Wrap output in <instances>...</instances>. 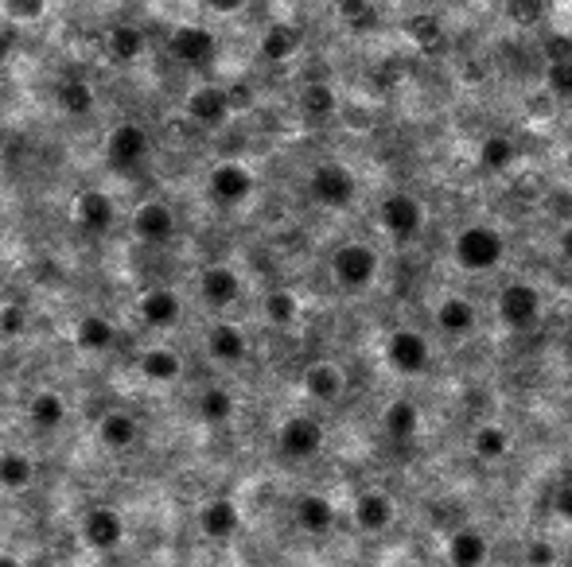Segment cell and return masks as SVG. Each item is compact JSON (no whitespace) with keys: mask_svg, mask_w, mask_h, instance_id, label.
Returning a JSON list of instances; mask_svg holds the SVG:
<instances>
[{"mask_svg":"<svg viewBox=\"0 0 572 567\" xmlns=\"http://www.w3.org/2000/svg\"><path fill=\"white\" fill-rule=\"evenodd\" d=\"M452 253H456V264L464 272H490V269H498V264H503L506 238L495 230V226L475 222V226H467V230L456 233V246H452Z\"/></svg>","mask_w":572,"mask_h":567,"instance_id":"obj_1","label":"cell"},{"mask_svg":"<svg viewBox=\"0 0 572 567\" xmlns=\"http://www.w3.org/2000/svg\"><path fill=\"white\" fill-rule=\"evenodd\" d=\"M78 533H83V541L90 552H98V556H114V552L125 544V536H129V521H125V513L117 510V505L101 502V505H90V510H86Z\"/></svg>","mask_w":572,"mask_h":567,"instance_id":"obj_2","label":"cell"},{"mask_svg":"<svg viewBox=\"0 0 572 567\" xmlns=\"http://www.w3.org/2000/svg\"><path fill=\"white\" fill-rule=\"evenodd\" d=\"M378 269H381L378 253H374L370 246H363V241H347V246H339L332 253V276H335V284L347 292L370 288Z\"/></svg>","mask_w":572,"mask_h":567,"instance_id":"obj_3","label":"cell"},{"mask_svg":"<svg viewBox=\"0 0 572 567\" xmlns=\"http://www.w3.org/2000/svg\"><path fill=\"white\" fill-rule=\"evenodd\" d=\"M307 187H312L315 203L327 206V210H343V206H350L358 195L355 172H350L347 164H339V160H327V164L315 167L312 179H307Z\"/></svg>","mask_w":572,"mask_h":567,"instance_id":"obj_4","label":"cell"},{"mask_svg":"<svg viewBox=\"0 0 572 567\" xmlns=\"http://www.w3.org/2000/svg\"><path fill=\"white\" fill-rule=\"evenodd\" d=\"M378 222H381V230L390 233V238H398V241L417 238V233H421V226H424V206H421V198L409 195V190H393V195L381 198Z\"/></svg>","mask_w":572,"mask_h":567,"instance_id":"obj_5","label":"cell"},{"mask_svg":"<svg viewBox=\"0 0 572 567\" xmlns=\"http://www.w3.org/2000/svg\"><path fill=\"white\" fill-rule=\"evenodd\" d=\"M277 447H281L284 459H315V455L324 451V424L315 416H304V412H296V416H289L281 424V432H277Z\"/></svg>","mask_w":572,"mask_h":567,"instance_id":"obj_6","label":"cell"},{"mask_svg":"<svg viewBox=\"0 0 572 567\" xmlns=\"http://www.w3.org/2000/svg\"><path fill=\"white\" fill-rule=\"evenodd\" d=\"M149 152H152V137H149V129L137 121L114 124V132L106 137V164L117 167V172L137 167Z\"/></svg>","mask_w":572,"mask_h":567,"instance_id":"obj_7","label":"cell"},{"mask_svg":"<svg viewBox=\"0 0 572 567\" xmlns=\"http://www.w3.org/2000/svg\"><path fill=\"white\" fill-rule=\"evenodd\" d=\"M498 319L506 323L510 330H530L533 323L541 319V292L526 280H515L498 292Z\"/></svg>","mask_w":572,"mask_h":567,"instance_id":"obj_8","label":"cell"},{"mask_svg":"<svg viewBox=\"0 0 572 567\" xmlns=\"http://www.w3.org/2000/svg\"><path fill=\"white\" fill-rule=\"evenodd\" d=\"M253 187H258V179H253V172H249L246 164H238V160H223V164H215L207 175V190L218 206H241L253 195Z\"/></svg>","mask_w":572,"mask_h":567,"instance_id":"obj_9","label":"cell"},{"mask_svg":"<svg viewBox=\"0 0 572 567\" xmlns=\"http://www.w3.org/2000/svg\"><path fill=\"white\" fill-rule=\"evenodd\" d=\"M168 51H172V58H180L183 66H211L218 55V35L203 24H183L172 32Z\"/></svg>","mask_w":572,"mask_h":567,"instance_id":"obj_10","label":"cell"},{"mask_svg":"<svg viewBox=\"0 0 572 567\" xmlns=\"http://www.w3.org/2000/svg\"><path fill=\"white\" fill-rule=\"evenodd\" d=\"M71 222L86 233H106L114 230L117 222V203L106 190H83V195H75V203H71Z\"/></svg>","mask_w":572,"mask_h":567,"instance_id":"obj_11","label":"cell"},{"mask_svg":"<svg viewBox=\"0 0 572 567\" xmlns=\"http://www.w3.org/2000/svg\"><path fill=\"white\" fill-rule=\"evenodd\" d=\"M133 233L144 246H168L175 238V210L160 198H149L133 210Z\"/></svg>","mask_w":572,"mask_h":567,"instance_id":"obj_12","label":"cell"},{"mask_svg":"<svg viewBox=\"0 0 572 567\" xmlns=\"http://www.w3.org/2000/svg\"><path fill=\"white\" fill-rule=\"evenodd\" d=\"M137 315H141L144 327L152 330H172L175 323L183 319V299L175 288H164V284H157V288H149L141 299H137Z\"/></svg>","mask_w":572,"mask_h":567,"instance_id":"obj_13","label":"cell"},{"mask_svg":"<svg viewBox=\"0 0 572 567\" xmlns=\"http://www.w3.org/2000/svg\"><path fill=\"white\" fill-rule=\"evenodd\" d=\"M199 296L207 307H215V312H226V307L238 304L241 296V276L230 269V264H207V269L199 272Z\"/></svg>","mask_w":572,"mask_h":567,"instance_id":"obj_14","label":"cell"},{"mask_svg":"<svg viewBox=\"0 0 572 567\" xmlns=\"http://www.w3.org/2000/svg\"><path fill=\"white\" fill-rule=\"evenodd\" d=\"M386 362L393 366L398 373H421L424 366H429V342H424V335H417V330H393L390 338H386Z\"/></svg>","mask_w":572,"mask_h":567,"instance_id":"obj_15","label":"cell"},{"mask_svg":"<svg viewBox=\"0 0 572 567\" xmlns=\"http://www.w3.org/2000/svg\"><path fill=\"white\" fill-rule=\"evenodd\" d=\"M187 117L195 124H203V129H215V124H223L226 117H230L234 101L230 94L223 90V86H199V90L187 94Z\"/></svg>","mask_w":572,"mask_h":567,"instance_id":"obj_16","label":"cell"},{"mask_svg":"<svg viewBox=\"0 0 572 567\" xmlns=\"http://www.w3.org/2000/svg\"><path fill=\"white\" fill-rule=\"evenodd\" d=\"M137 373H141L144 381H152V385H175V381L183 378V358L172 350V346L157 342V346H149V350H141Z\"/></svg>","mask_w":572,"mask_h":567,"instance_id":"obj_17","label":"cell"},{"mask_svg":"<svg viewBox=\"0 0 572 567\" xmlns=\"http://www.w3.org/2000/svg\"><path fill=\"white\" fill-rule=\"evenodd\" d=\"M207 353L211 362L218 366H241L249 353V342H246V330L238 323H215L207 330Z\"/></svg>","mask_w":572,"mask_h":567,"instance_id":"obj_18","label":"cell"},{"mask_svg":"<svg viewBox=\"0 0 572 567\" xmlns=\"http://www.w3.org/2000/svg\"><path fill=\"white\" fill-rule=\"evenodd\" d=\"M199 528L207 541H230L241 528V510L234 498H211L199 510Z\"/></svg>","mask_w":572,"mask_h":567,"instance_id":"obj_19","label":"cell"},{"mask_svg":"<svg viewBox=\"0 0 572 567\" xmlns=\"http://www.w3.org/2000/svg\"><path fill=\"white\" fill-rule=\"evenodd\" d=\"M393 498L381 490H363L355 498V525L363 528V533H381V528L393 525Z\"/></svg>","mask_w":572,"mask_h":567,"instance_id":"obj_20","label":"cell"},{"mask_svg":"<svg viewBox=\"0 0 572 567\" xmlns=\"http://www.w3.org/2000/svg\"><path fill=\"white\" fill-rule=\"evenodd\" d=\"M98 444L106 447V451H129V447L137 444V436H141V424H137V416H129V412L114 408L106 412V416L98 419Z\"/></svg>","mask_w":572,"mask_h":567,"instance_id":"obj_21","label":"cell"},{"mask_svg":"<svg viewBox=\"0 0 572 567\" xmlns=\"http://www.w3.org/2000/svg\"><path fill=\"white\" fill-rule=\"evenodd\" d=\"M343 389H347V373L335 362H312L304 370V393L312 396V401L332 404L343 396Z\"/></svg>","mask_w":572,"mask_h":567,"instance_id":"obj_22","label":"cell"},{"mask_svg":"<svg viewBox=\"0 0 572 567\" xmlns=\"http://www.w3.org/2000/svg\"><path fill=\"white\" fill-rule=\"evenodd\" d=\"M35 475H40V467H35V459L28 451H20V447H9V451H0V490H4V493L32 490Z\"/></svg>","mask_w":572,"mask_h":567,"instance_id":"obj_23","label":"cell"},{"mask_svg":"<svg viewBox=\"0 0 572 567\" xmlns=\"http://www.w3.org/2000/svg\"><path fill=\"white\" fill-rule=\"evenodd\" d=\"M71 338H75L78 350H86V353H106L109 346L117 342V327L106 319V315L90 312V315H83V319L75 323Z\"/></svg>","mask_w":572,"mask_h":567,"instance_id":"obj_24","label":"cell"},{"mask_svg":"<svg viewBox=\"0 0 572 567\" xmlns=\"http://www.w3.org/2000/svg\"><path fill=\"white\" fill-rule=\"evenodd\" d=\"M28 419H32L35 432H58L67 424V401L55 389H40L28 404Z\"/></svg>","mask_w":572,"mask_h":567,"instance_id":"obj_25","label":"cell"},{"mask_svg":"<svg viewBox=\"0 0 572 567\" xmlns=\"http://www.w3.org/2000/svg\"><path fill=\"white\" fill-rule=\"evenodd\" d=\"M296 525L312 536H324L335 528V505L324 493H304L296 502Z\"/></svg>","mask_w":572,"mask_h":567,"instance_id":"obj_26","label":"cell"},{"mask_svg":"<svg viewBox=\"0 0 572 567\" xmlns=\"http://www.w3.org/2000/svg\"><path fill=\"white\" fill-rule=\"evenodd\" d=\"M55 101L67 117H78V121H83V117H90L94 109H98V90H94L86 78H63L55 90Z\"/></svg>","mask_w":572,"mask_h":567,"instance_id":"obj_27","label":"cell"},{"mask_svg":"<svg viewBox=\"0 0 572 567\" xmlns=\"http://www.w3.org/2000/svg\"><path fill=\"white\" fill-rule=\"evenodd\" d=\"M475 323H479V312H475V304L472 299H464V296H449L444 304L436 307V327L444 330V335L464 338V335H472L475 330Z\"/></svg>","mask_w":572,"mask_h":567,"instance_id":"obj_28","label":"cell"},{"mask_svg":"<svg viewBox=\"0 0 572 567\" xmlns=\"http://www.w3.org/2000/svg\"><path fill=\"white\" fill-rule=\"evenodd\" d=\"M487 536L479 528H460L449 541V559L452 567H483L487 564Z\"/></svg>","mask_w":572,"mask_h":567,"instance_id":"obj_29","label":"cell"},{"mask_svg":"<svg viewBox=\"0 0 572 567\" xmlns=\"http://www.w3.org/2000/svg\"><path fill=\"white\" fill-rule=\"evenodd\" d=\"M106 47L117 63H137V58H144V51H149V35H144L137 24H117V28H109Z\"/></svg>","mask_w":572,"mask_h":567,"instance_id":"obj_30","label":"cell"},{"mask_svg":"<svg viewBox=\"0 0 572 567\" xmlns=\"http://www.w3.org/2000/svg\"><path fill=\"white\" fill-rule=\"evenodd\" d=\"M300 43H304V32L292 24H273L266 35H261V55L269 58V63H284V58H292L300 51Z\"/></svg>","mask_w":572,"mask_h":567,"instance_id":"obj_31","label":"cell"},{"mask_svg":"<svg viewBox=\"0 0 572 567\" xmlns=\"http://www.w3.org/2000/svg\"><path fill=\"white\" fill-rule=\"evenodd\" d=\"M234 393L230 389H223V385H211V389H203L199 393V419H207V424H230L234 419Z\"/></svg>","mask_w":572,"mask_h":567,"instance_id":"obj_32","label":"cell"},{"mask_svg":"<svg viewBox=\"0 0 572 567\" xmlns=\"http://www.w3.org/2000/svg\"><path fill=\"white\" fill-rule=\"evenodd\" d=\"M381 424H386V432L393 439H413L417 428H421V412H417L413 401H393L386 408V416H381Z\"/></svg>","mask_w":572,"mask_h":567,"instance_id":"obj_33","label":"cell"},{"mask_svg":"<svg viewBox=\"0 0 572 567\" xmlns=\"http://www.w3.org/2000/svg\"><path fill=\"white\" fill-rule=\"evenodd\" d=\"M335 90L327 83H307L304 94H300V109H304V117H312V121H327V117L335 113Z\"/></svg>","mask_w":572,"mask_h":567,"instance_id":"obj_34","label":"cell"},{"mask_svg":"<svg viewBox=\"0 0 572 567\" xmlns=\"http://www.w3.org/2000/svg\"><path fill=\"white\" fill-rule=\"evenodd\" d=\"M266 319L273 323V327H292V323L300 319V299L296 292L289 288H277L266 296Z\"/></svg>","mask_w":572,"mask_h":567,"instance_id":"obj_35","label":"cell"},{"mask_svg":"<svg viewBox=\"0 0 572 567\" xmlns=\"http://www.w3.org/2000/svg\"><path fill=\"white\" fill-rule=\"evenodd\" d=\"M479 160H483V167H487V172H506V167L518 160L515 140H510V137H498V132H495V137L483 140Z\"/></svg>","mask_w":572,"mask_h":567,"instance_id":"obj_36","label":"cell"},{"mask_svg":"<svg viewBox=\"0 0 572 567\" xmlns=\"http://www.w3.org/2000/svg\"><path fill=\"white\" fill-rule=\"evenodd\" d=\"M472 451L479 455V459L495 462V459H503V455L510 451V436H506V428H498V424H487V428L475 432Z\"/></svg>","mask_w":572,"mask_h":567,"instance_id":"obj_37","label":"cell"},{"mask_svg":"<svg viewBox=\"0 0 572 567\" xmlns=\"http://www.w3.org/2000/svg\"><path fill=\"white\" fill-rule=\"evenodd\" d=\"M43 12H47L43 0H9V4H4V20H9V28L35 24V20H43Z\"/></svg>","mask_w":572,"mask_h":567,"instance_id":"obj_38","label":"cell"},{"mask_svg":"<svg viewBox=\"0 0 572 567\" xmlns=\"http://www.w3.org/2000/svg\"><path fill=\"white\" fill-rule=\"evenodd\" d=\"M339 20H347V24H355V28H370L374 20H378V9L366 4V0H343Z\"/></svg>","mask_w":572,"mask_h":567,"instance_id":"obj_39","label":"cell"},{"mask_svg":"<svg viewBox=\"0 0 572 567\" xmlns=\"http://www.w3.org/2000/svg\"><path fill=\"white\" fill-rule=\"evenodd\" d=\"M28 330V312L20 304L0 307V335L4 338H20Z\"/></svg>","mask_w":572,"mask_h":567,"instance_id":"obj_40","label":"cell"},{"mask_svg":"<svg viewBox=\"0 0 572 567\" xmlns=\"http://www.w3.org/2000/svg\"><path fill=\"white\" fill-rule=\"evenodd\" d=\"M546 83L553 94H561V98H569L572 94V63H553L546 70Z\"/></svg>","mask_w":572,"mask_h":567,"instance_id":"obj_41","label":"cell"},{"mask_svg":"<svg viewBox=\"0 0 572 567\" xmlns=\"http://www.w3.org/2000/svg\"><path fill=\"white\" fill-rule=\"evenodd\" d=\"M557 559V548L549 541H530L526 544V564L530 567H553Z\"/></svg>","mask_w":572,"mask_h":567,"instance_id":"obj_42","label":"cell"},{"mask_svg":"<svg viewBox=\"0 0 572 567\" xmlns=\"http://www.w3.org/2000/svg\"><path fill=\"white\" fill-rule=\"evenodd\" d=\"M546 58L553 63H572V35H549L546 40Z\"/></svg>","mask_w":572,"mask_h":567,"instance_id":"obj_43","label":"cell"},{"mask_svg":"<svg viewBox=\"0 0 572 567\" xmlns=\"http://www.w3.org/2000/svg\"><path fill=\"white\" fill-rule=\"evenodd\" d=\"M409 35H413L417 43H436V40H440L436 17H417L413 24H409Z\"/></svg>","mask_w":572,"mask_h":567,"instance_id":"obj_44","label":"cell"},{"mask_svg":"<svg viewBox=\"0 0 572 567\" xmlns=\"http://www.w3.org/2000/svg\"><path fill=\"white\" fill-rule=\"evenodd\" d=\"M506 17L518 20V24H533V20L541 17V4H510V9H506Z\"/></svg>","mask_w":572,"mask_h":567,"instance_id":"obj_45","label":"cell"},{"mask_svg":"<svg viewBox=\"0 0 572 567\" xmlns=\"http://www.w3.org/2000/svg\"><path fill=\"white\" fill-rule=\"evenodd\" d=\"M553 510H557V517L569 521V525H572V486H561V490H557Z\"/></svg>","mask_w":572,"mask_h":567,"instance_id":"obj_46","label":"cell"},{"mask_svg":"<svg viewBox=\"0 0 572 567\" xmlns=\"http://www.w3.org/2000/svg\"><path fill=\"white\" fill-rule=\"evenodd\" d=\"M12 47H17V32H12L9 24L0 28V63H4V58L12 55Z\"/></svg>","mask_w":572,"mask_h":567,"instance_id":"obj_47","label":"cell"},{"mask_svg":"<svg viewBox=\"0 0 572 567\" xmlns=\"http://www.w3.org/2000/svg\"><path fill=\"white\" fill-rule=\"evenodd\" d=\"M557 246H561L564 261H572V226H564V230H561V238H557Z\"/></svg>","mask_w":572,"mask_h":567,"instance_id":"obj_48","label":"cell"},{"mask_svg":"<svg viewBox=\"0 0 572 567\" xmlns=\"http://www.w3.org/2000/svg\"><path fill=\"white\" fill-rule=\"evenodd\" d=\"M0 567H28L20 556H9V552H0Z\"/></svg>","mask_w":572,"mask_h":567,"instance_id":"obj_49","label":"cell"},{"mask_svg":"<svg viewBox=\"0 0 572 567\" xmlns=\"http://www.w3.org/2000/svg\"><path fill=\"white\" fill-rule=\"evenodd\" d=\"M564 164H569V172H572V144H569V156H564Z\"/></svg>","mask_w":572,"mask_h":567,"instance_id":"obj_50","label":"cell"}]
</instances>
